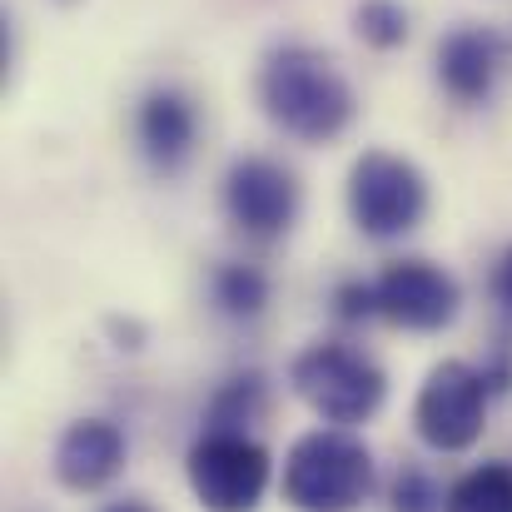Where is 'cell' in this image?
Instances as JSON below:
<instances>
[{
    "label": "cell",
    "instance_id": "1",
    "mask_svg": "<svg viewBox=\"0 0 512 512\" xmlns=\"http://www.w3.org/2000/svg\"><path fill=\"white\" fill-rule=\"evenodd\" d=\"M259 100H264V115L284 135L309 140V145L343 135L353 120L348 80L334 70L329 55H319L309 45H284L269 55V65L259 75Z\"/></svg>",
    "mask_w": 512,
    "mask_h": 512
},
{
    "label": "cell",
    "instance_id": "2",
    "mask_svg": "<svg viewBox=\"0 0 512 512\" xmlns=\"http://www.w3.org/2000/svg\"><path fill=\"white\" fill-rule=\"evenodd\" d=\"M378 488L373 453L348 428H314L284 458V503L294 512H358Z\"/></svg>",
    "mask_w": 512,
    "mask_h": 512
},
{
    "label": "cell",
    "instance_id": "3",
    "mask_svg": "<svg viewBox=\"0 0 512 512\" xmlns=\"http://www.w3.org/2000/svg\"><path fill=\"white\" fill-rule=\"evenodd\" d=\"M289 383L294 393L334 428H353V423H368L383 398H388V378L383 368L358 353L353 343H339V339H319L309 343L294 368H289Z\"/></svg>",
    "mask_w": 512,
    "mask_h": 512
},
{
    "label": "cell",
    "instance_id": "4",
    "mask_svg": "<svg viewBox=\"0 0 512 512\" xmlns=\"http://www.w3.org/2000/svg\"><path fill=\"white\" fill-rule=\"evenodd\" d=\"M189 488L204 512H254L269 493L274 463L264 443L239 428H204L184 458Z\"/></svg>",
    "mask_w": 512,
    "mask_h": 512
},
{
    "label": "cell",
    "instance_id": "5",
    "mask_svg": "<svg viewBox=\"0 0 512 512\" xmlns=\"http://www.w3.org/2000/svg\"><path fill=\"white\" fill-rule=\"evenodd\" d=\"M488 398H493V388H488L483 368H473L463 358H443L418 388L413 428L433 453H463L488 428Z\"/></svg>",
    "mask_w": 512,
    "mask_h": 512
},
{
    "label": "cell",
    "instance_id": "6",
    "mask_svg": "<svg viewBox=\"0 0 512 512\" xmlns=\"http://www.w3.org/2000/svg\"><path fill=\"white\" fill-rule=\"evenodd\" d=\"M428 209V184L403 155H363L348 174V214L368 239H398L418 229Z\"/></svg>",
    "mask_w": 512,
    "mask_h": 512
},
{
    "label": "cell",
    "instance_id": "7",
    "mask_svg": "<svg viewBox=\"0 0 512 512\" xmlns=\"http://www.w3.org/2000/svg\"><path fill=\"white\" fill-rule=\"evenodd\" d=\"M378 314L408 334H438L458 319L463 289L448 269L428 264V259H393L378 274Z\"/></svg>",
    "mask_w": 512,
    "mask_h": 512
},
{
    "label": "cell",
    "instance_id": "8",
    "mask_svg": "<svg viewBox=\"0 0 512 512\" xmlns=\"http://www.w3.org/2000/svg\"><path fill=\"white\" fill-rule=\"evenodd\" d=\"M224 209L249 239H279L299 214V179L264 155H244L229 165Z\"/></svg>",
    "mask_w": 512,
    "mask_h": 512
},
{
    "label": "cell",
    "instance_id": "9",
    "mask_svg": "<svg viewBox=\"0 0 512 512\" xmlns=\"http://www.w3.org/2000/svg\"><path fill=\"white\" fill-rule=\"evenodd\" d=\"M130 443L110 418H75L55 443V483L70 493H100L125 473Z\"/></svg>",
    "mask_w": 512,
    "mask_h": 512
},
{
    "label": "cell",
    "instance_id": "10",
    "mask_svg": "<svg viewBox=\"0 0 512 512\" xmlns=\"http://www.w3.org/2000/svg\"><path fill=\"white\" fill-rule=\"evenodd\" d=\"M498 65H503V45L488 30H453L438 45V80L463 105H478V100L493 95Z\"/></svg>",
    "mask_w": 512,
    "mask_h": 512
},
{
    "label": "cell",
    "instance_id": "11",
    "mask_svg": "<svg viewBox=\"0 0 512 512\" xmlns=\"http://www.w3.org/2000/svg\"><path fill=\"white\" fill-rule=\"evenodd\" d=\"M194 130H199L194 105H189L179 90H155V95H145V105H140V145H145V155H150L155 170L170 174L189 160Z\"/></svg>",
    "mask_w": 512,
    "mask_h": 512
},
{
    "label": "cell",
    "instance_id": "12",
    "mask_svg": "<svg viewBox=\"0 0 512 512\" xmlns=\"http://www.w3.org/2000/svg\"><path fill=\"white\" fill-rule=\"evenodd\" d=\"M264 408H269V383H264V373H234V378L219 383V393L209 398L204 423H209V428H239V433H249V423H254Z\"/></svg>",
    "mask_w": 512,
    "mask_h": 512
},
{
    "label": "cell",
    "instance_id": "13",
    "mask_svg": "<svg viewBox=\"0 0 512 512\" xmlns=\"http://www.w3.org/2000/svg\"><path fill=\"white\" fill-rule=\"evenodd\" d=\"M443 512H512V463H483L448 488Z\"/></svg>",
    "mask_w": 512,
    "mask_h": 512
},
{
    "label": "cell",
    "instance_id": "14",
    "mask_svg": "<svg viewBox=\"0 0 512 512\" xmlns=\"http://www.w3.org/2000/svg\"><path fill=\"white\" fill-rule=\"evenodd\" d=\"M214 304L229 319H259L269 304V279L254 264H224L214 269Z\"/></svg>",
    "mask_w": 512,
    "mask_h": 512
},
{
    "label": "cell",
    "instance_id": "15",
    "mask_svg": "<svg viewBox=\"0 0 512 512\" xmlns=\"http://www.w3.org/2000/svg\"><path fill=\"white\" fill-rule=\"evenodd\" d=\"M358 35L378 50H393L408 35V10L398 0H363L358 5Z\"/></svg>",
    "mask_w": 512,
    "mask_h": 512
},
{
    "label": "cell",
    "instance_id": "16",
    "mask_svg": "<svg viewBox=\"0 0 512 512\" xmlns=\"http://www.w3.org/2000/svg\"><path fill=\"white\" fill-rule=\"evenodd\" d=\"M443 503H448V493H443L428 473L403 468V473L393 478V512H438Z\"/></svg>",
    "mask_w": 512,
    "mask_h": 512
},
{
    "label": "cell",
    "instance_id": "17",
    "mask_svg": "<svg viewBox=\"0 0 512 512\" xmlns=\"http://www.w3.org/2000/svg\"><path fill=\"white\" fill-rule=\"evenodd\" d=\"M334 304H339V319L358 324V319L378 314V289L373 284H343L339 294H334Z\"/></svg>",
    "mask_w": 512,
    "mask_h": 512
},
{
    "label": "cell",
    "instance_id": "18",
    "mask_svg": "<svg viewBox=\"0 0 512 512\" xmlns=\"http://www.w3.org/2000/svg\"><path fill=\"white\" fill-rule=\"evenodd\" d=\"M493 299H498L503 309H512V249L498 259V269H493Z\"/></svg>",
    "mask_w": 512,
    "mask_h": 512
},
{
    "label": "cell",
    "instance_id": "19",
    "mask_svg": "<svg viewBox=\"0 0 512 512\" xmlns=\"http://www.w3.org/2000/svg\"><path fill=\"white\" fill-rule=\"evenodd\" d=\"M105 512H155L150 503H140V498H120V503H110Z\"/></svg>",
    "mask_w": 512,
    "mask_h": 512
}]
</instances>
